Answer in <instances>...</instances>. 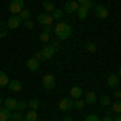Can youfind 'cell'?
Here are the masks:
<instances>
[{"label": "cell", "mask_w": 121, "mask_h": 121, "mask_svg": "<svg viewBox=\"0 0 121 121\" xmlns=\"http://www.w3.org/2000/svg\"><path fill=\"white\" fill-rule=\"evenodd\" d=\"M53 34L56 36V39L61 42V40H66L73 36V26L69 23H65V21H58L53 28Z\"/></svg>", "instance_id": "obj_1"}, {"label": "cell", "mask_w": 121, "mask_h": 121, "mask_svg": "<svg viewBox=\"0 0 121 121\" xmlns=\"http://www.w3.org/2000/svg\"><path fill=\"white\" fill-rule=\"evenodd\" d=\"M58 108H60V112H63V113L71 112L73 110V99L71 97H63L58 102Z\"/></svg>", "instance_id": "obj_2"}, {"label": "cell", "mask_w": 121, "mask_h": 121, "mask_svg": "<svg viewBox=\"0 0 121 121\" xmlns=\"http://www.w3.org/2000/svg\"><path fill=\"white\" fill-rule=\"evenodd\" d=\"M24 8V0H10L8 10L13 15H19V11Z\"/></svg>", "instance_id": "obj_3"}, {"label": "cell", "mask_w": 121, "mask_h": 121, "mask_svg": "<svg viewBox=\"0 0 121 121\" xmlns=\"http://www.w3.org/2000/svg\"><path fill=\"white\" fill-rule=\"evenodd\" d=\"M36 21H37L40 26H52V23H53V18H52V15L50 13H39L37 18H36Z\"/></svg>", "instance_id": "obj_4"}, {"label": "cell", "mask_w": 121, "mask_h": 121, "mask_svg": "<svg viewBox=\"0 0 121 121\" xmlns=\"http://www.w3.org/2000/svg\"><path fill=\"white\" fill-rule=\"evenodd\" d=\"M42 87L45 91H52L55 87V76L53 74H44V78H42Z\"/></svg>", "instance_id": "obj_5"}, {"label": "cell", "mask_w": 121, "mask_h": 121, "mask_svg": "<svg viewBox=\"0 0 121 121\" xmlns=\"http://www.w3.org/2000/svg\"><path fill=\"white\" fill-rule=\"evenodd\" d=\"M21 24H23V19L19 18V15H11L8 18V21H7V28L8 29H16Z\"/></svg>", "instance_id": "obj_6"}, {"label": "cell", "mask_w": 121, "mask_h": 121, "mask_svg": "<svg viewBox=\"0 0 121 121\" xmlns=\"http://www.w3.org/2000/svg\"><path fill=\"white\" fill-rule=\"evenodd\" d=\"M78 8H79V3L76 0H68L65 3V7H63V11L68 13V15H73V13L78 11Z\"/></svg>", "instance_id": "obj_7"}, {"label": "cell", "mask_w": 121, "mask_h": 121, "mask_svg": "<svg viewBox=\"0 0 121 121\" xmlns=\"http://www.w3.org/2000/svg\"><path fill=\"white\" fill-rule=\"evenodd\" d=\"M94 13H95L97 18H100V19L108 18V8L105 5H95L94 7Z\"/></svg>", "instance_id": "obj_8"}, {"label": "cell", "mask_w": 121, "mask_h": 121, "mask_svg": "<svg viewBox=\"0 0 121 121\" xmlns=\"http://www.w3.org/2000/svg\"><path fill=\"white\" fill-rule=\"evenodd\" d=\"M26 68H28L31 73H37L39 69H40V61H37L34 56H31V58H28V61H26Z\"/></svg>", "instance_id": "obj_9"}, {"label": "cell", "mask_w": 121, "mask_h": 121, "mask_svg": "<svg viewBox=\"0 0 121 121\" xmlns=\"http://www.w3.org/2000/svg\"><path fill=\"white\" fill-rule=\"evenodd\" d=\"M40 52H42V56H44V60H50V58H53V55L56 53V50H55V48H53L52 45H50V44L44 45V48H42Z\"/></svg>", "instance_id": "obj_10"}, {"label": "cell", "mask_w": 121, "mask_h": 121, "mask_svg": "<svg viewBox=\"0 0 121 121\" xmlns=\"http://www.w3.org/2000/svg\"><path fill=\"white\" fill-rule=\"evenodd\" d=\"M82 95H84V91H82V87H79V86H73V87L69 89V97H71L73 100L81 99Z\"/></svg>", "instance_id": "obj_11"}, {"label": "cell", "mask_w": 121, "mask_h": 121, "mask_svg": "<svg viewBox=\"0 0 121 121\" xmlns=\"http://www.w3.org/2000/svg\"><path fill=\"white\" fill-rule=\"evenodd\" d=\"M3 105H5V108H8L10 112H16L18 100H16L15 97H8V99H5V100H3Z\"/></svg>", "instance_id": "obj_12"}, {"label": "cell", "mask_w": 121, "mask_h": 121, "mask_svg": "<svg viewBox=\"0 0 121 121\" xmlns=\"http://www.w3.org/2000/svg\"><path fill=\"white\" fill-rule=\"evenodd\" d=\"M107 84H108V87L116 89L118 84H120V76H118V74H110L108 78H107Z\"/></svg>", "instance_id": "obj_13"}, {"label": "cell", "mask_w": 121, "mask_h": 121, "mask_svg": "<svg viewBox=\"0 0 121 121\" xmlns=\"http://www.w3.org/2000/svg\"><path fill=\"white\" fill-rule=\"evenodd\" d=\"M7 86H8V89L11 91V92H21V87H23V86H21V82H19L18 79L8 81V84H7Z\"/></svg>", "instance_id": "obj_14"}, {"label": "cell", "mask_w": 121, "mask_h": 121, "mask_svg": "<svg viewBox=\"0 0 121 121\" xmlns=\"http://www.w3.org/2000/svg\"><path fill=\"white\" fill-rule=\"evenodd\" d=\"M23 121H39L37 112H36V110H29V112H26L24 116H23Z\"/></svg>", "instance_id": "obj_15"}, {"label": "cell", "mask_w": 121, "mask_h": 121, "mask_svg": "<svg viewBox=\"0 0 121 121\" xmlns=\"http://www.w3.org/2000/svg\"><path fill=\"white\" fill-rule=\"evenodd\" d=\"M84 102L87 103V105H95L97 103V95H95V92H92V91L86 92V100Z\"/></svg>", "instance_id": "obj_16"}, {"label": "cell", "mask_w": 121, "mask_h": 121, "mask_svg": "<svg viewBox=\"0 0 121 121\" xmlns=\"http://www.w3.org/2000/svg\"><path fill=\"white\" fill-rule=\"evenodd\" d=\"M10 118H11V112L8 108L2 107L0 108V121H10Z\"/></svg>", "instance_id": "obj_17"}, {"label": "cell", "mask_w": 121, "mask_h": 121, "mask_svg": "<svg viewBox=\"0 0 121 121\" xmlns=\"http://www.w3.org/2000/svg\"><path fill=\"white\" fill-rule=\"evenodd\" d=\"M52 18H53V21H61V18H63V15H65V11L63 10H60V8H55L52 13Z\"/></svg>", "instance_id": "obj_18"}, {"label": "cell", "mask_w": 121, "mask_h": 121, "mask_svg": "<svg viewBox=\"0 0 121 121\" xmlns=\"http://www.w3.org/2000/svg\"><path fill=\"white\" fill-rule=\"evenodd\" d=\"M76 15H78V18H79V19H86V18H87V15H89V10L86 8V7H81V5H79V8H78V11H76Z\"/></svg>", "instance_id": "obj_19"}, {"label": "cell", "mask_w": 121, "mask_h": 121, "mask_svg": "<svg viewBox=\"0 0 121 121\" xmlns=\"http://www.w3.org/2000/svg\"><path fill=\"white\" fill-rule=\"evenodd\" d=\"M42 7L45 10V13H52V11L55 10V3H53L52 0H45V2L42 3Z\"/></svg>", "instance_id": "obj_20"}, {"label": "cell", "mask_w": 121, "mask_h": 121, "mask_svg": "<svg viewBox=\"0 0 121 121\" xmlns=\"http://www.w3.org/2000/svg\"><path fill=\"white\" fill-rule=\"evenodd\" d=\"M97 100L100 102V105H102V107H110V105H112V99H110L108 95H100Z\"/></svg>", "instance_id": "obj_21"}, {"label": "cell", "mask_w": 121, "mask_h": 121, "mask_svg": "<svg viewBox=\"0 0 121 121\" xmlns=\"http://www.w3.org/2000/svg\"><path fill=\"white\" fill-rule=\"evenodd\" d=\"M110 107H112V108H110V112H112V113H116V115H120V112H121V102H120V100H116L115 103H112Z\"/></svg>", "instance_id": "obj_22"}, {"label": "cell", "mask_w": 121, "mask_h": 121, "mask_svg": "<svg viewBox=\"0 0 121 121\" xmlns=\"http://www.w3.org/2000/svg\"><path fill=\"white\" fill-rule=\"evenodd\" d=\"M28 107L31 108V110H36V112H37V108L40 107V102H39L37 99H31V100L28 102Z\"/></svg>", "instance_id": "obj_23"}, {"label": "cell", "mask_w": 121, "mask_h": 121, "mask_svg": "<svg viewBox=\"0 0 121 121\" xmlns=\"http://www.w3.org/2000/svg\"><path fill=\"white\" fill-rule=\"evenodd\" d=\"M81 7H86L87 10H91V8H94V2L92 0H76Z\"/></svg>", "instance_id": "obj_24"}, {"label": "cell", "mask_w": 121, "mask_h": 121, "mask_svg": "<svg viewBox=\"0 0 121 121\" xmlns=\"http://www.w3.org/2000/svg\"><path fill=\"white\" fill-rule=\"evenodd\" d=\"M8 84V76L5 71H0V87H5Z\"/></svg>", "instance_id": "obj_25"}, {"label": "cell", "mask_w": 121, "mask_h": 121, "mask_svg": "<svg viewBox=\"0 0 121 121\" xmlns=\"http://www.w3.org/2000/svg\"><path fill=\"white\" fill-rule=\"evenodd\" d=\"M8 32V28H7V23L0 19V37H5Z\"/></svg>", "instance_id": "obj_26"}, {"label": "cell", "mask_w": 121, "mask_h": 121, "mask_svg": "<svg viewBox=\"0 0 121 121\" xmlns=\"http://www.w3.org/2000/svg\"><path fill=\"white\" fill-rule=\"evenodd\" d=\"M19 18L23 19V21H26V19H31V11L26 8H23L21 11H19Z\"/></svg>", "instance_id": "obj_27"}, {"label": "cell", "mask_w": 121, "mask_h": 121, "mask_svg": "<svg viewBox=\"0 0 121 121\" xmlns=\"http://www.w3.org/2000/svg\"><path fill=\"white\" fill-rule=\"evenodd\" d=\"M84 48H86L89 53H95V50H97V47H95V44H94V42H86Z\"/></svg>", "instance_id": "obj_28"}, {"label": "cell", "mask_w": 121, "mask_h": 121, "mask_svg": "<svg viewBox=\"0 0 121 121\" xmlns=\"http://www.w3.org/2000/svg\"><path fill=\"white\" fill-rule=\"evenodd\" d=\"M26 108H28V102H24V100H18L16 112H23V110H26Z\"/></svg>", "instance_id": "obj_29"}, {"label": "cell", "mask_w": 121, "mask_h": 121, "mask_svg": "<svg viewBox=\"0 0 121 121\" xmlns=\"http://www.w3.org/2000/svg\"><path fill=\"white\" fill-rule=\"evenodd\" d=\"M84 105H86V102H84V100H81V99H76V100H73V107H74V108H78V110H81Z\"/></svg>", "instance_id": "obj_30"}, {"label": "cell", "mask_w": 121, "mask_h": 121, "mask_svg": "<svg viewBox=\"0 0 121 121\" xmlns=\"http://www.w3.org/2000/svg\"><path fill=\"white\" fill-rule=\"evenodd\" d=\"M11 121H23V116H21V112H16V113H11Z\"/></svg>", "instance_id": "obj_31"}, {"label": "cell", "mask_w": 121, "mask_h": 121, "mask_svg": "<svg viewBox=\"0 0 121 121\" xmlns=\"http://www.w3.org/2000/svg\"><path fill=\"white\" fill-rule=\"evenodd\" d=\"M48 39H50V34H45V32H40V36H39V40H40V42H44V44H47V42H48Z\"/></svg>", "instance_id": "obj_32"}, {"label": "cell", "mask_w": 121, "mask_h": 121, "mask_svg": "<svg viewBox=\"0 0 121 121\" xmlns=\"http://www.w3.org/2000/svg\"><path fill=\"white\" fill-rule=\"evenodd\" d=\"M23 24H24V28H26V29H32V28H34V21H32V19H26V21H23Z\"/></svg>", "instance_id": "obj_33"}, {"label": "cell", "mask_w": 121, "mask_h": 121, "mask_svg": "<svg viewBox=\"0 0 121 121\" xmlns=\"http://www.w3.org/2000/svg\"><path fill=\"white\" fill-rule=\"evenodd\" d=\"M86 121H100V118H99L97 115L91 113V115H87V116H86Z\"/></svg>", "instance_id": "obj_34"}, {"label": "cell", "mask_w": 121, "mask_h": 121, "mask_svg": "<svg viewBox=\"0 0 121 121\" xmlns=\"http://www.w3.org/2000/svg\"><path fill=\"white\" fill-rule=\"evenodd\" d=\"M42 32H45V34H52V32H53V28H52V26H42Z\"/></svg>", "instance_id": "obj_35"}, {"label": "cell", "mask_w": 121, "mask_h": 121, "mask_svg": "<svg viewBox=\"0 0 121 121\" xmlns=\"http://www.w3.org/2000/svg\"><path fill=\"white\" fill-rule=\"evenodd\" d=\"M34 58H36L37 61H44V56H42V52H40V50H39V52H36V53H34Z\"/></svg>", "instance_id": "obj_36"}, {"label": "cell", "mask_w": 121, "mask_h": 121, "mask_svg": "<svg viewBox=\"0 0 121 121\" xmlns=\"http://www.w3.org/2000/svg\"><path fill=\"white\" fill-rule=\"evenodd\" d=\"M50 45L53 47V48H55V50H60V48H58V47H60V40H58V39H56V40H53V42H52V44H50Z\"/></svg>", "instance_id": "obj_37"}, {"label": "cell", "mask_w": 121, "mask_h": 121, "mask_svg": "<svg viewBox=\"0 0 121 121\" xmlns=\"http://www.w3.org/2000/svg\"><path fill=\"white\" fill-rule=\"evenodd\" d=\"M113 95H115V99H120V97H121V91L118 89V87L115 89V94H113Z\"/></svg>", "instance_id": "obj_38"}, {"label": "cell", "mask_w": 121, "mask_h": 121, "mask_svg": "<svg viewBox=\"0 0 121 121\" xmlns=\"http://www.w3.org/2000/svg\"><path fill=\"white\" fill-rule=\"evenodd\" d=\"M100 121H113V118L110 116V115H105V116H103V118H102Z\"/></svg>", "instance_id": "obj_39"}, {"label": "cell", "mask_w": 121, "mask_h": 121, "mask_svg": "<svg viewBox=\"0 0 121 121\" xmlns=\"http://www.w3.org/2000/svg\"><path fill=\"white\" fill-rule=\"evenodd\" d=\"M63 121H73V118H71L69 115H65V116H63Z\"/></svg>", "instance_id": "obj_40"}, {"label": "cell", "mask_w": 121, "mask_h": 121, "mask_svg": "<svg viewBox=\"0 0 121 121\" xmlns=\"http://www.w3.org/2000/svg\"><path fill=\"white\" fill-rule=\"evenodd\" d=\"M113 121H121V116H120V115H116V116L113 118Z\"/></svg>", "instance_id": "obj_41"}, {"label": "cell", "mask_w": 121, "mask_h": 121, "mask_svg": "<svg viewBox=\"0 0 121 121\" xmlns=\"http://www.w3.org/2000/svg\"><path fill=\"white\" fill-rule=\"evenodd\" d=\"M2 103H3V97L0 95V105H2Z\"/></svg>", "instance_id": "obj_42"}]
</instances>
